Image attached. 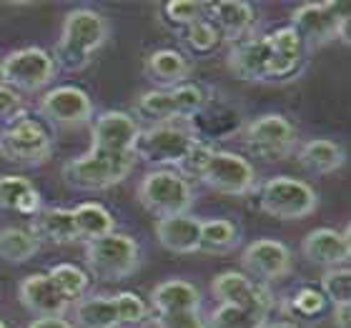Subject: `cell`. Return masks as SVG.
<instances>
[{"label": "cell", "instance_id": "1", "mask_svg": "<svg viewBox=\"0 0 351 328\" xmlns=\"http://www.w3.org/2000/svg\"><path fill=\"white\" fill-rule=\"evenodd\" d=\"M110 36V25L101 13L90 8L71 10L63 21V30L51 58L56 68H63L68 73H81L90 66L93 53L101 51Z\"/></svg>", "mask_w": 351, "mask_h": 328}, {"label": "cell", "instance_id": "2", "mask_svg": "<svg viewBox=\"0 0 351 328\" xmlns=\"http://www.w3.org/2000/svg\"><path fill=\"white\" fill-rule=\"evenodd\" d=\"M133 153H113L101 148H88L83 155H75L63 163V181L73 190H108L123 183L136 168Z\"/></svg>", "mask_w": 351, "mask_h": 328}, {"label": "cell", "instance_id": "3", "mask_svg": "<svg viewBox=\"0 0 351 328\" xmlns=\"http://www.w3.org/2000/svg\"><path fill=\"white\" fill-rule=\"evenodd\" d=\"M213 95L201 83H183V86L169 88V90H146L136 101V116L148 121L151 125L158 123H176L183 121L189 123L191 118L211 103Z\"/></svg>", "mask_w": 351, "mask_h": 328}, {"label": "cell", "instance_id": "4", "mask_svg": "<svg viewBox=\"0 0 351 328\" xmlns=\"http://www.w3.org/2000/svg\"><path fill=\"white\" fill-rule=\"evenodd\" d=\"M196 140L198 138L193 136V131L183 123L148 125L138 133L133 155H136V161L156 166V171L158 168L178 171L186 161V155L191 153V148L196 146Z\"/></svg>", "mask_w": 351, "mask_h": 328}, {"label": "cell", "instance_id": "5", "mask_svg": "<svg viewBox=\"0 0 351 328\" xmlns=\"http://www.w3.org/2000/svg\"><path fill=\"white\" fill-rule=\"evenodd\" d=\"M138 201L156 218H171V216L189 213L196 196L189 178H183L178 171L158 168V171H148L141 178Z\"/></svg>", "mask_w": 351, "mask_h": 328}, {"label": "cell", "instance_id": "6", "mask_svg": "<svg viewBox=\"0 0 351 328\" xmlns=\"http://www.w3.org/2000/svg\"><path fill=\"white\" fill-rule=\"evenodd\" d=\"M53 153V138L45 125L28 113H18L0 131V155L18 166H43Z\"/></svg>", "mask_w": 351, "mask_h": 328}, {"label": "cell", "instance_id": "7", "mask_svg": "<svg viewBox=\"0 0 351 328\" xmlns=\"http://www.w3.org/2000/svg\"><path fill=\"white\" fill-rule=\"evenodd\" d=\"M88 273L98 281H123L141 266V248L136 238L125 234H108L95 241H86Z\"/></svg>", "mask_w": 351, "mask_h": 328}, {"label": "cell", "instance_id": "8", "mask_svg": "<svg viewBox=\"0 0 351 328\" xmlns=\"http://www.w3.org/2000/svg\"><path fill=\"white\" fill-rule=\"evenodd\" d=\"M258 196L261 211L278 220H304L319 208V193L314 186L291 175L269 178Z\"/></svg>", "mask_w": 351, "mask_h": 328}, {"label": "cell", "instance_id": "9", "mask_svg": "<svg viewBox=\"0 0 351 328\" xmlns=\"http://www.w3.org/2000/svg\"><path fill=\"white\" fill-rule=\"evenodd\" d=\"M346 25L349 15L341 3H306L291 15V28L304 51L322 48L337 38L346 40Z\"/></svg>", "mask_w": 351, "mask_h": 328}, {"label": "cell", "instance_id": "10", "mask_svg": "<svg viewBox=\"0 0 351 328\" xmlns=\"http://www.w3.org/2000/svg\"><path fill=\"white\" fill-rule=\"evenodd\" d=\"M243 143L251 155L263 161H284L296 151L299 133L281 113H263L243 128Z\"/></svg>", "mask_w": 351, "mask_h": 328}, {"label": "cell", "instance_id": "11", "mask_svg": "<svg viewBox=\"0 0 351 328\" xmlns=\"http://www.w3.org/2000/svg\"><path fill=\"white\" fill-rule=\"evenodd\" d=\"M198 181L221 196L241 198L256 190L258 175L249 158L231 153V151H213V155L201 168Z\"/></svg>", "mask_w": 351, "mask_h": 328}, {"label": "cell", "instance_id": "12", "mask_svg": "<svg viewBox=\"0 0 351 328\" xmlns=\"http://www.w3.org/2000/svg\"><path fill=\"white\" fill-rule=\"evenodd\" d=\"M3 68H5L8 88L15 90V93H36V90H43L45 86H51L56 73H58L51 53L43 51V48H36V45L13 51L3 60Z\"/></svg>", "mask_w": 351, "mask_h": 328}, {"label": "cell", "instance_id": "13", "mask_svg": "<svg viewBox=\"0 0 351 328\" xmlns=\"http://www.w3.org/2000/svg\"><path fill=\"white\" fill-rule=\"evenodd\" d=\"M241 266L254 281L258 283H274L291 273V251L281 241L274 238H256L254 243L243 248Z\"/></svg>", "mask_w": 351, "mask_h": 328}, {"label": "cell", "instance_id": "14", "mask_svg": "<svg viewBox=\"0 0 351 328\" xmlns=\"http://www.w3.org/2000/svg\"><path fill=\"white\" fill-rule=\"evenodd\" d=\"M204 18L219 30L221 38L234 45L239 40L254 36L258 23L256 8L246 0H219V3H204Z\"/></svg>", "mask_w": 351, "mask_h": 328}, {"label": "cell", "instance_id": "15", "mask_svg": "<svg viewBox=\"0 0 351 328\" xmlns=\"http://www.w3.org/2000/svg\"><path fill=\"white\" fill-rule=\"evenodd\" d=\"M40 113L51 123L75 128V125H86L93 118V101L81 88L58 86L40 98Z\"/></svg>", "mask_w": 351, "mask_h": 328}, {"label": "cell", "instance_id": "16", "mask_svg": "<svg viewBox=\"0 0 351 328\" xmlns=\"http://www.w3.org/2000/svg\"><path fill=\"white\" fill-rule=\"evenodd\" d=\"M141 133L138 121L123 110H103L93 123V140L90 146L113 153H133L136 138Z\"/></svg>", "mask_w": 351, "mask_h": 328}, {"label": "cell", "instance_id": "17", "mask_svg": "<svg viewBox=\"0 0 351 328\" xmlns=\"http://www.w3.org/2000/svg\"><path fill=\"white\" fill-rule=\"evenodd\" d=\"M301 253L308 263L322 266V268H341L349 263L351 243H349V228L334 231V228H314L304 236L301 241Z\"/></svg>", "mask_w": 351, "mask_h": 328}, {"label": "cell", "instance_id": "18", "mask_svg": "<svg viewBox=\"0 0 351 328\" xmlns=\"http://www.w3.org/2000/svg\"><path fill=\"white\" fill-rule=\"evenodd\" d=\"M213 296L226 303V306H261L269 308L274 306V296L263 283L249 278L246 273L239 270H223L213 278L211 283Z\"/></svg>", "mask_w": 351, "mask_h": 328}, {"label": "cell", "instance_id": "19", "mask_svg": "<svg viewBox=\"0 0 351 328\" xmlns=\"http://www.w3.org/2000/svg\"><path fill=\"white\" fill-rule=\"evenodd\" d=\"M18 299H21L23 308L30 311L38 318H51V316H66L68 303L56 286L51 283V278L45 273H30L21 281L18 286Z\"/></svg>", "mask_w": 351, "mask_h": 328}, {"label": "cell", "instance_id": "20", "mask_svg": "<svg viewBox=\"0 0 351 328\" xmlns=\"http://www.w3.org/2000/svg\"><path fill=\"white\" fill-rule=\"evenodd\" d=\"M156 238L169 253L191 255L201 248V218L183 213L171 218H156Z\"/></svg>", "mask_w": 351, "mask_h": 328}, {"label": "cell", "instance_id": "21", "mask_svg": "<svg viewBox=\"0 0 351 328\" xmlns=\"http://www.w3.org/2000/svg\"><path fill=\"white\" fill-rule=\"evenodd\" d=\"M269 40V66H266V81H284L296 73L301 63L304 48H301L299 36L293 33L291 25L278 28L266 36Z\"/></svg>", "mask_w": 351, "mask_h": 328}, {"label": "cell", "instance_id": "22", "mask_svg": "<svg viewBox=\"0 0 351 328\" xmlns=\"http://www.w3.org/2000/svg\"><path fill=\"white\" fill-rule=\"evenodd\" d=\"M226 66L239 81H266V66H269L266 36H251L231 45Z\"/></svg>", "mask_w": 351, "mask_h": 328}, {"label": "cell", "instance_id": "23", "mask_svg": "<svg viewBox=\"0 0 351 328\" xmlns=\"http://www.w3.org/2000/svg\"><path fill=\"white\" fill-rule=\"evenodd\" d=\"M143 71H146L148 81H154L158 86V90H169V88L189 83L193 66H191V60L181 51L161 48V51H154L148 55Z\"/></svg>", "mask_w": 351, "mask_h": 328}, {"label": "cell", "instance_id": "24", "mask_svg": "<svg viewBox=\"0 0 351 328\" xmlns=\"http://www.w3.org/2000/svg\"><path fill=\"white\" fill-rule=\"evenodd\" d=\"M201 291L189 281L169 278L151 291L154 314H176V311H201Z\"/></svg>", "mask_w": 351, "mask_h": 328}, {"label": "cell", "instance_id": "25", "mask_svg": "<svg viewBox=\"0 0 351 328\" xmlns=\"http://www.w3.org/2000/svg\"><path fill=\"white\" fill-rule=\"evenodd\" d=\"M296 161L311 175H331L344 166L346 155H344V148L339 146V143H334V140L314 138V140H306L299 148Z\"/></svg>", "mask_w": 351, "mask_h": 328}, {"label": "cell", "instance_id": "26", "mask_svg": "<svg viewBox=\"0 0 351 328\" xmlns=\"http://www.w3.org/2000/svg\"><path fill=\"white\" fill-rule=\"evenodd\" d=\"M36 238L48 243H56V246H66V243L78 241V234H75V220L73 211L71 208H40L36 213V223L30 228Z\"/></svg>", "mask_w": 351, "mask_h": 328}, {"label": "cell", "instance_id": "27", "mask_svg": "<svg viewBox=\"0 0 351 328\" xmlns=\"http://www.w3.org/2000/svg\"><path fill=\"white\" fill-rule=\"evenodd\" d=\"M0 208L15 211L21 216H36L40 205V193L28 178L21 175H0Z\"/></svg>", "mask_w": 351, "mask_h": 328}, {"label": "cell", "instance_id": "28", "mask_svg": "<svg viewBox=\"0 0 351 328\" xmlns=\"http://www.w3.org/2000/svg\"><path fill=\"white\" fill-rule=\"evenodd\" d=\"M266 323H269V308L261 306H226V303H221L206 318V328H263Z\"/></svg>", "mask_w": 351, "mask_h": 328}, {"label": "cell", "instance_id": "29", "mask_svg": "<svg viewBox=\"0 0 351 328\" xmlns=\"http://www.w3.org/2000/svg\"><path fill=\"white\" fill-rule=\"evenodd\" d=\"M73 220L78 241H95L116 231V218L101 203H81L73 208Z\"/></svg>", "mask_w": 351, "mask_h": 328}, {"label": "cell", "instance_id": "30", "mask_svg": "<svg viewBox=\"0 0 351 328\" xmlns=\"http://www.w3.org/2000/svg\"><path fill=\"white\" fill-rule=\"evenodd\" d=\"M75 323L81 328H118L113 296H83L75 301Z\"/></svg>", "mask_w": 351, "mask_h": 328}, {"label": "cell", "instance_id": "31", "mask_svg": "<svg viewBox=\"0 0 351 328\" xmlns=\"http://www.w3.org/2000/svg\"><path fill=\"white\" fill-rule=\"evenodd\" d=\"M40 251V241L30 228L8 226L0 231V258L8 263H25Z\"/></svg>", "mask_w": 351, "mask_h": 328}, {"label": "cell", "instance_id": "32", "mask_svg": "<svg viewBox=\"0 0 351 328\" xmlns=\"http://www.w3.org/2000/svg\"><path fill=\"white\" fill-rule=\"evenodd\" d=\"M236 246H239V228L231 220H201V248H198V253H228Z\"/></svg>", "mask_w": 351, "mask_h": 328}, {"label": "cell", "instance_id": "33", "mask_svg": "<svg viewBox=\"0 0 351 328\" xmlns=\"http://www.w3.org/2000/svg\"><path fill=\"white\" fill-rule=\"evenodd\" d=\"M45 276L51 278V283L56 286V291L68 301V303H75V301H81L88 291V273L73 263H58V266H53Z\"/></svg>", "mask_w": 351, "mask_h": 328}, {"label": "cell", "instance_id": "34", "mask_svg": "<svg viewBox=\"0 0 351 328\" xmlns=\"http://www.w3.org/2000/svg\"><path fill=\"white\" fill-rule=\"evenodd\" d=\"M178 36H181L183 48H186L189 53H193V55H208V53H213L221 43H223L221 33L213 28L206 18L191 23L189 28L178 30Z\"/></svg>", "mask_w": 351, "mask_h": 328}, {"label": "cell", "instance_id": "35", "mask_svg": "<svg viewBox=\"0 0 351 328\" xmlns=\"http://www.w3.org/2000/svg\"><path fill=\"white\" fill-rule=\"evenodd\" d=\"M113 301H116L118 328H143L151 323V308L146 306V301L141 299L138 293H116Z\"/></svg>", "mask_w": 351, "mask_h": 328}, {"label": "cell", "instance_id": "36", "mask_svg": "<svg viewBox=\"0 0 351 328\" xmlns=\"http://www.w3.org/2000/svg\"><path fill=\"white\" fill-rule=\"evenodd\" d=\"M204 18V3H193V0H171L161 5V21L169 25L171 30H183L189 28L191 23H196Z\"/></svg>", "mask_w": 351, "mask_h": 328}, {"label": "cell", "instance_id": "37", "mask_svg": "<svg viewBox=\"0 0 351 328\" xmlns=\"http://www.w3.org/2000/svg\"><path fill=\"white\" fill-rule=\"evenodd\" d=\"M322 296L324 301H331L334 306H346L351 303V273L346 266L341 268H329L322 276Z\"/></svg>", "mask_w": 351, "mask_h": 328}, {"label": "cell", "instance_id": "38", "mask_svg": "<svg viewBox=\"0 0 351 328\" xmlns=\"http://www.w3.org/2000/svg\"><path fill=\"white\" fill-rule=\"evenodd\" d=\"M156 328H206L201 311H176V314H156L151 318Z\"/></svg>", "mask_w": 351, "mask_h": 328}, {"label": "cell", "instance_id": "39", "mask_svg": "<svg viewBox=\"0 0 351 328\" xmlns=\"http://www.w3.org/2000/svg\"><path fill=\"white\" fill-rule=\"evenodd\" d=\"M324 303H326V301H324L322 291H316L311 286H304V288H299V291L293 293L291 311L299 316H316V314H322Z\"/></svg>", "mask_w": 351, "mask_h": 328}, {"label": "cell", "instance_id": "40", "mask_svg": "<svg viewBox=\"0 0 351 328\" xmlns=\"http://www.w3.org/2000/svg\"><path fill=\"white\" fill-rule=\"evenodd\" d=\"M18 105H21L18 93L10 90V88H0V121H3V118H13Z\"/></svg>", "mask_w": 351, "mask_h": 328}, {"label": "cell", "instance_id": "41", "mask_svg": "<svg viewBox=\"0 0 351 328\" xmlns=\"http://www.w3.org/2000/svg\"><path fill=\"white\" fill-rule=\"evenodd\" d=\"M28 328H75V326L68 318H63V316H51V318H36V321H30Z\"/></svg>", "mask_w": 351, "mask_h": 328}, {"label": "cell", "instance_id": "42", "mask_svg": "<svg viewBox=\"0 0 351 328\" xmlns=\"http://www.w3.org/2000/svg\"><path fill=\"white\" fill-rule=\"evenodd\" d=\"M349 314H351V303L334 306V323H337V328H349Z\"/></svg>", "mask_w": 351, "mask_h": 328}, {"label": "cell", "instance_id": "43", "mask_svg": "<svg viewBox=\"0 0 351 328\" xmlns=\"http://www.w3.org/2000/svg\"><path fill=\"white\" fill-rule=\"evenodd\" d=\"M263 328H301V326H296L291 321H276V323H266Z\"/></svg>", "mask_w": 351, "mask_h": 328}, {"label": "cell", "instance_id": "44", "mask_svg": "<svg viewBox=\"0 0 351 328\" xmlns=\"http://www.w3.org/2000/svg\"><path fill=\"white\" fill-rule=\"evenodd\" d=\"M0 88H8V83H5V68H3V60H0Z\"/></svg>", "mask_w": 351, "mask_h": 328}, {"label": "cell", "instance_id": "45", "mask_svg": "<svg viewBox=\"0 0 351 328\" xmlns=\"http://www.w3.org/2000/svg\"><path fill=\"white\" fill-rule=\"evenodd\" d=\"M0 328H8V326H5V323H3V318H0Z\"/></svg>", "mask_w": 351, "mask_h": 328}, {"label": "cell", "instance_id": "46", "mask_svg": "<svg viewBox=\"0 0 351 328\" xmlns=\"http://www.w3.org/2000/svg\"><path fill=\"white\" fill-rule=\"evenodd\" d=\"M0 131H3V121H0Z\"/></svg>", "mask_w": 351, "mask_h": 328}]
</instances>
